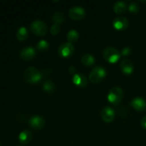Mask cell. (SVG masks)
Wrapping results in <instances>:
<instances>
[{
  "label": "cell",
  "instance_id": "1",
  "mask_svg": "<svg viewBox=\"0 0 146 146\" xmlns=\"http://www.w3.org/2000/svg\"><path fill=\"white\" fill-rule=\"evenodd\" d=\"M42 75L36 68L29 66L25 69L24 72V78L27 82L36 84L41 80Z\"/></svg>",
  "mask_w": 146,
  "mask_h": 146
},
{
  "label": "cell",
  "instance_id": "2",
  "mask_svg": "<svg viewBox=\"0 0 146 146\" xmlns=\"http://www.w3.org/2000/svg\"><path fill=\"white\" fill-rule=\"evenodd\" d=\"M106 75V71L101 66H96L91 70L89 74V79L91 82L96 84L100 82Z\"/></svg>",
  "mask_w": 146,
  "mask_h": 146
},
{
  "label": "cell",
  "instance_id": "3",
  "mask_svg": "<svg viewBox=\"0 0 146 146\" xmlns=\"http://www.w3.org/2000/svg\"><path fill=\"white\" fill-rule=\"evenodd\" d=\"M123 90L118 86H114L110 90L108 94V100L111 104L117 105L121 101L123 98Z\"/></svg>",
  "mask_w": 146,
  "mask_h": 146
},
{
  "label": "cell",
  "instance_id": "4",
  "mask_svg": "<svg viewBox=\"0 0 146 146\" xmlns=\"http://www.w3.org/2000/svg\"><path fill=\"white\" fill-rule=\"evenodd\" d=\"M103 55L105 59L110 63H115L118 61L121 54L116 48L113 47H106L103 51Z\"/></svg>",
  "mask_w": 146,
  "mask_h": 146
},
{
  "label": "cell",
  "instance_id": "5",
  "mask_svg": "<svg viewBox=\"0 0 146 146\" xmlns=\"http://www.w3.org/2000/svg\"><path fill=\"white\" fill-rule=\"evenodd\" d=\"M30 29L31 31L38 36H43L47 31V27L45 23L41 19H36L30 24Z\"/></svg>",
  "mask_w": 146,
  "mask_h": 146
},
{
  "label": "cell",
  "instance_id": "6",
  "mask_svg": "<svg viewBox=\"0 0 146 146\" xmlns=\"http://www.w3.org/2000/svg\"><path fill=\"white\" fill-rule=\"evenodd\" d=\"M85 9L81 6H74L68 10V15L73 19H81L85 17Z\"/></svg>",
  "mask_w": 146,
  "mask_h": 146
},
{
  "label": "cell",
  "instance_id": "7",
  "mask_svg": "<svg viewBox=\"0 0 146 146\" xmlns=\"http://www.w3.org/2000/svg\"><path fill=\"white\" fill-rule=\"evenodd\" d=\"M58 54L61 57H68L74 53V47L71 42H65L61 44L58 48Z\"/></svg>",
  "mask_w": 146,
  "mask_h": 146
},
{
  "label": "cell",
  "instance_id": "8",
  "mask_svg": "<svg viewBox=\"0 0 146 146\" xmlns=\"http://www.w3.org/2000/svg\"><path fill=\"white\" fill-rule=\"evenodd\" d=\"M101 118L106 122H111L115 117V111L111 107L105 106L101 112Z\"/></svg>",
  "mask_w": 146,
  "mask_h": 146
},
{
  "label": "cell",
  "instance_id": "9",
  "mask_svg": "<svg viewBox=\"0 0 146 146\" xmlns=\"http://www.w3.org/2000/svg\"><path fill=\"white\" fill-rule=\"evenodd\" d=\"M29 123V125L31 128H34V129L38 130L44 126L45 121H44V118L40 116V115H33L30 118Z\"/></svg>",
  "mask_w": 146,
  "mask_h": 146
},
{
  "label": "cell",
  "instance_id": "10",
  "mask_svg": "<svg viewBox=\"0 0 146 146\" xmlns=\"http://www.w3.org/2000/svg\"><path fill=\"white\" fill-rule=\"evenodd\" d=\"M36 55L35 49L31 46H28L24 47L20 51V56L23 59L30 60L32 59Z\"/></svg>",
  "mask_w": 146,
  "mask_h": 146
},
{
  "label": "cell",
  "instance_id": "11",
  "mask_svg": "<svg viewBox=\"0 0 146 146\" xmlns=\"http://www.w3.org/2000/svg\"><path fill=\"white\" fill-rule=\"evenodd\" d=\"M128 20L124 17H118L114 19L113 26L117 30H123L128 27Z\"/></svg>",
  "mask_w": 146,
  "mask_h": 146
},
{
  "label": "cell",
  "instance_id": "12",
  "mask_svg": "<svg viewBox=\"0 0 146 146\" xmlns=\"http://www.w3.org/2000/svg\"><path fill=\"white\" fill-rule=\"evenodd\" d=\"M130 104L137 111H143L146 108V101L144 98H143L141 96L135 97L131 101V104Z\"/></svg>",
  "mask_w": 146,
  "mask_h": 146
},
{
  "label": "cell",
  "instance_id": "13",
  "mask_svg": "<svg viewBox=\"0 0 146 146\" xmlns=\"http://www.w3.org/2000/svg\"><path fill=\"white\" fill-rule=\"evenodd\" d=\"M73 83L78 87L86 86L87 84V78L83 74H75L72 78Z\"/></svg>",
  "mask_w": 146,
  "mask_h": 146
},
{
  "label": "cell",
  "instance_id": "14",
  "mask_svg": "<svg viewBox=\"0 0 146 146\" xmlns=\"http://www.w3.org/2000/svg\"><path fill=\"white\" fill-rule=\"evenodd\" d=\"M120 67L123 72L127 75L131 74L133 71V66L132 62L128 59L122 60L120 64Z\"/></svg>",
  "mask_w": 146,
  "mask_h": 146
},
{
  "label": "cell",
  "instance_id": "15",
  "mask_svg": "<svg viewBox=\"0 0 146 146\" xmlns=\"http://www.w3.org/2000/svg\"><path fill=\"white\" fill-rule=\"evenodd\" d=\"M31 133L28 130H24L21 131L19 135V141L21 143L27 144L31 141Z\"/></svg>",
  "mask_w": 146,
  "mask_h": 146
},
{
  "label": "cell",
  "instance_id": "16",
  "mask_svg": "<svg viewBox=\"0 0 146 146\" xmlns=\"http://www.w3.org/2000/svg\"><path fill=\"white\" fill-rule=\"evenodd\" d=\"M126 3L123 1H118L113 4V11L116 14L123 13L126 9Z\"/></svg>",
  "mask_w": 146,
  "mask_h": 146
},
{
  "label": "cell",
  "instance_id": "17",
  "mask_svg": "<svg viewBox=\"0 0 146 146\" xmlns=\"http://www.w3.org/2000/svg\"><path fill=\"white\" fill-rule=\"evenodd\" d=\"M81 62L86 66H91L95 62V58L90 54H85L81 57Z\"/></svg>",
  "mask_w": 146,
  "mask_h": 146
},
{
  "label": "cell",
  "instance_id": "18",
  "mask_svg": "<svg viewBox=\"0 0 146 146\" xmlns=\"http://www.w3.org/2000/svg\"><path fill=\"white\" fill-rule=\"evenodd\" d=\"M28 36V31L24 27H21L17 31V38L19 41H23Z\"/></svg>",
  "mask_w": 146,
  "mask_h": 146
},
{
  "label": "cell",
  "instance_id": "19",
  "mask_svg": "<svg viewBox=\"0 0 146 146\" xmlns=\"http://www.w3.org/2000/svg\"><path fill=\"white\" fill-rule=\"evenodd\" d=\"M52 20L54 22V24H58V25L62 24L64 20V14L60 11H55L52 16Z\"/></svg>",
  "mask_w": 146,
  "mask_h": 146
},
{
  "label": "cell",
  "instance_id": "20",
  "mask_svg": "<svg viewBox=\"0 0 146 146\" xmlns=\"http://www.w3.org/2000/svg\"><path fill=\"white\" fill-rule=\"evenodd\" d=\"M42 88L44 91L48 93H51L54 91L55 85L51 80H46L42 84Z\"/></svg>",
  "mask_w": 146,
  "mask_h": 146
},
{
  "label": "cell",
  "instance_id": "21",
  "mask_svg": "<svg viewBox=\"0 0 146 146\" xmlns=\"http://www.w3.org/2000/svg\"><path fill=\"white\" fill-rule=\"evenodd\" d=\"M66 38L68 39V42H72L76 41L78 38V33L76 30L71 29L68 31L66 35Z\"/></svg>",
  "mask_w": 146,
  "mask_h": 146
},
{
  "label": "cell",
  "instance_id": "22",
  "mask_svg": "<svg viewBox=\"0 0 146 146\" xmlns=\"http://www.w3.org/2000/svg\"><path fill=\"white\" fill-rule=\"evenodd\" d=\"M37 49L39 51H45L48 48V43L46 40H40L36 44Z\"/></svg>",
  "mask_w": 146,
  "mask_h": 146
},
{
  "label": "cell",
  "instance_id": "23",
  "mask_svg": "<svg viewBox=\"0 0 146 146\" xmlns=\"http://www.w3.org/2000/svg\"><path fill=\"white\" fill-rule=\"evenodd\" d=\"M128 9L132 13H137L139 11V7H138V4L135 2H131L128 5Z\"/></svg>",
  "mask_w": 146,
  "mask_h": 146
},
{
  "label": "cell",
  "instance_id": "24",
  "mask_svg": "<svg viewBox=\"0 0 146 146\" xmlns=\"http://www.w3.org/2000/svg\"><path fill=\"white\" fill-rule=\"evenodd\" d=\"M59 31L60 27L58 24H53L52 25H51V28H50V31H51V33L53 35H56V34L59 32Z\"/></svg>",
  "mask_w": 146,
  "mask_h": 146
},
{
  "label": "cell",
  "instance_id": "25",
  "mask_svg": "<svg viewBox=\"0 0 146 146\" xmlns=\"http://www.w3.org/2000/svg\"><path fill=\"white\" fill-rule=\"evenodd\" d=\"M131 53V48L128 46H125L121 51V54L123 56H128Z\"/></svg>",
  "mask_w": 146,
  "mask_h": 146
},
{
  "label": "cell",
  "instance_id": "26",
  "mask_svg": "<svg viewBox=\"0 0 146 146\" xmlns=\"http://www.w3.org/2000/svg\"><path fill=\"white\" fill-rule=\"evenodd\" d=\"M141 125L143 127V128L146 129V115H145V116L141 119Z\"/></svg>",
  "mask_w": 146,
  "mask_h": 146
},
{
  "label": "cell",
  "instance_id": "27",
  "mask_svg": "<svg viewBox=\"0 0 146 146\" xmlns=\"http://www.w3.org/2000/svg\"><path fill=\"white\" fill-rule=\"evenodd\" d=\"M68 71H69L71 74H74L76 71V68L74 66H71L68 68Z\"/></svg>",
  "mask_w": 146,
  "mask_h": 146
},
{
  "label": "cell",
  "instance_id": "28",
  "mask_svg": "<svg viewBox=\"0 0 146 146\" xmlns=\"http://www.w3.org/2000/svg\"><path fill=\"white\" fill-rule=\"evenodd\" d=\"M17 146H21V145H17Z\"/></svg>",
  "mask_w": 146,
  "mask_h": 146
}]
</instances>
